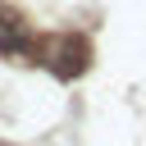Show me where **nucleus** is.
<instances>
[{"label": "nucleus", "mask_w": 146, "mask_h": 146, "mask_svg": "<svg viewBox=\"0 0 146 146\" xmlns=\"http://www.w3.org/2000/svg\"><path fill=\"white\" fill-rule=\"evenodd\" d=\"M27 50H32V27L0 5V55H27Z\"/></svg>", "instance_id": "nucleus-1"}]
</instances>
